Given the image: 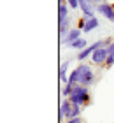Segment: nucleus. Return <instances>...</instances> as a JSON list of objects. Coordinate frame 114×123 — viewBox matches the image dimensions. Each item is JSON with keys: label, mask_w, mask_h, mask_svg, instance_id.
<instances>
[{"label": "nucleus", "mask_w": 114, "mask_h": 123, "mask_svg": "<svg viewBox=\"0 0 114 123\" xmlns=\"http://www.w3.org/2000/svg\"><path fill=\"white\" fill-rule=\"evenodd\" d=\"M93 81H95L93 69H91L90 65H86V63H79L76 69L70 72L67 85H83V86H90Z\"/></svg>", "instance_id": "f257e3e1"}, {"label": "nucleus", "mask_w": 114, "mask_h": 123, "mask_svg": "<svg viewBox=\"0 0 114 123\" xmlns=\"http://www.w3.org/2000/svg\"><path fill=\"white\" fill-rule=\"evenodd\" d=\"M68 100L74 104V105H86L90 102V92H88V86H83V85H76L74 86V92L72 95L68 97Z\"/></svg>", "instance_id": "f03ea898"}, {"label": "nucleus", "mask_w": 114, "mask_h": 123, "mask_svg": "<svg viewBox=\"0 0 114 123\" xmlns=\"http://www.w3.org/2000/svg\"><path fill=\"white\" fill-rule=\"evenodd\" d=\"M95 28H98V19H96L95 16H93V18H90V16H83V18L79 19V30L91 32Z\"/></svg>", "instance_id": "7ed1b4c3"}, {"label": "nucleus", "mask_w": 114, "mask_h": 123, "mask_svg": "<svg viewBox=\"0 0 114 123\" xmlns=\"http://www.w3.org/2000/svg\"><path fill=\"white\" fill-rule=\"evenodd\" d=\"M96 12L98 14H102V16H105L109 21H112L114 23V5L112 4H98L96 5Z\"/></svg>", "instance_id": "20e7f679"}, {"label": "nucleus", "mask_w": 114, "mask_h": 123, "mask_svg": "<svg viewBox=\"0 0 114 123\" xmlns=\"http://www.w3.org/2000/svg\"><path fill=\"white\" fill-rule=\"evenodd\" d=\"M107 56H109V49H107V46H104V48H100V49H96V51L91 55V62L93 63H105V60H107Z\"/></svg>", "instance_id": "39448f33"}, {"label": "nucleus", "mask_w": 114, "mask_h": 123, "mask_svg": "<svg viewBox=\"0 0 114 123\" xmlns=\"http://www.w3.org/2000/svg\"><path fill=\"white\" fill-rule=\"evenodd\" d=\"M79 9H81V12L84 16H90V18H93L95 11H96V7L93 5L91 0H79Z\"/></svg>", "instance_id": "423d86ee"}, {"label": "nucleus", "mask_w": 114, "mask_h": 123, "mask_svg": "<svg viewBox=\"0 0 114 123\" xmlns=\"http://www.w3.org/2000/svg\"><path fill=\"white\" fill-rule=\"evenodd\" d=\"M72 107H74V104H72L68 98H65L63 102H61V105H60V120H63V118L68 120V118H70Z\"/></svg>", "instance_id": "0eeeda50"}, {"label": "nucleus", "mask_w": 114, "mask_h": 123, "mask_svg": "<svg viewBox=\"0 0 114 123\" xmlns=\"http://www.w3.org/2000/svg\"><path fill=\"white\" fill-rule=\"evenodd\" d=\"M81 32H83V30H79V28H70V32L63 37V44H65V46H68V44L76 42L77 39H81Z\"/></svg>", "instance_id": "6e6552de"}, {"label": "nucleus", "mask_w": 114, "mask_h": 123, "mask_svg": "<svg viewBox=\"0 0 114 123\" xmlns=\"http://www.w3.org/2000/svg\"><path fill=\"white\" fill-rule=\"evenodd\" d=\"M67 48H70V49H77V51H83V49H86V48H88V42L84 41V39H77L76 42L68 44Z\"/></svg>", "instance_id": "1a4fd4ad"}, {"label": "nucleus", "mask_w": 114, "mask_h": 123, "mask_svg": "<svg viewBox=\"0 0 114 123\" xmlns=\"http://www.w3.org/2000/svg\"><path fill=\"white\" fill-rule=\"evenodd\" d=\"M58 16H60V23L65 21V19H68V5L67 4H61L58 7Z\"/></svg>", "instance_id": "9d476101"}, {"label": "nucleus", "mask_w": 114, "mask_h": 123, "mask_svg": "<svg viewBox=\"0 0 114 123\" xmlns=\"http://www.w3.org/2000/svg\"><path fill=\"white\" fill-rule=\"evenodd\" d=\"M68 26H70V18L60 23V35H61V39H63V37L67 35V33L70 32V28H68Z\"/></svg>", "instance_id": "9b49d317"}, {"label": "nucleus", "mask_w": 114, "mask_h": 123, "mask_svg": "<svg viewBox=\"0 0 114 123\" xmlns=\"http://www.w3.org/2000/svg\"><path fill=\"white\" fill-rule=\"evenodd\" d=\"M67 70H68V62H65V63L60 67V79L63 81V85H67V83H68V76H67Z\"/></svg>", "instance_id": "f8f14e48"}, {"label": "nucleus", "mask_w": 114, "mask_h": 123, "mask_svg": "<svg viewBox=\"0 0 114 123\" xmlns=\"http://www.w3.org/2000/svg\"><path fill=\"white\" fill-rule=\"evenodd\" d=\"M74 86H76V85H65V86H63V97H65V98H68V97L72 95Z\"/></svg>", "instance_id": "ddd939ff"}, {"label": "nucleus", "mask_w": 114, "mask_h": 123, "mask_svg": "<svg viewBox=\"0 0 114 123\" xmlns=\"http://www.w3.org/2000/svg\"><path fill=\"white\" fill-rule=\"evenodd\" d=\"M79 114H81V105H74L72 113H70V118H79ZM70 118H68V120H70Z\"/></svg>", "instance_id": "4468645a"}, {"label": "nucleus", "mask_w": 114, "mask_h": 123, "mask_svg": "<svg viewBox=\"0 0 114 123\" xmlns=\"http://www.w3.org/2000/svg\"><path fill=\"white\" fill-rule=\"evenodd\" d=\"M67 5L72 9H79V0H67Z\"/></svg>", "instance_id": "2eb2a0df"}, {"label": "nucleus", "mask_w": 114, "mask_h": 123, "mask_svg": "<svg viewBox=\"0 0 114 123\" xmlns=\"http://www.w3.org/2000/svg\"><path fill=\"white\" fill-rule=\"evenodd\" d=\"M105 65L107 67L114 65V53H109V56H107V60H105Z\"/></svg>", "instance_id": "dca6fc26"}, {"label": "nucleus", "mask_w": 114, "mask_h": 123, "mask_svg": "<svg viewBox=\"0 0 114 123\" xmlns=\"http://www.w3.org/2000/svg\"><path fill=\"white\" fill-rule=\"evenodd\" d=\"M67 123H83V120H81V116H79V118H70V120H67Z\"/></svg>", "instance_id": "f3484780"}, {"label": "nucleus", "mask_w": 114, "mask_h": 123, "mask_svg": "<svg viewBox=\"0 0 114 123\" xmlns=\"http://www.w3.org/2000/svg\"><path fill=\"white\" fill-rule=\"evenodd\" d=\"M107 49H109V53H114V41L109 42V46H107Z\"/></svg>", "instance_id": "a211bd4d"}, {"label": "nucleus", "mask_w": 114, "mask_h": 123, "mask_svg": "<svg viewBox=\"0 0 114 123\" xmlns=\"http://www.w3.org/2000/svg\"><path fill=\"white\" fill-rule=\"evenodd\" d=\"M93 2H96V4H105V0H93Z\"/></svg>", "instance_id": "6ab92c4d"}]
</instances>
